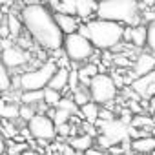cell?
<instances>
[{"label": "cell", "mask_w": 155, "mask_h": 155, "mask_svg": "<svg viewBox=\"0 0 155 155\" xmlns=\"http://www.w3.org/2000/svg\"><path fill=\"white\" fill-rule=\"evenodd\" d=\"M151 51H155V18L151 22H148V44H146Z\"/></svg>", "instance_id": "obj_30"}, {"label": "cell", "mask_w": 155, "mask_h": 155, "mask_svg": "<svg viewBox=\"0 0 155 155\" xmlns=\"http://www.w3.org/2000/svg\"><path fill=\"white\" fill-rule=\"evenodd\" d=\"M79 84H81V77H79V71L77 69H73V71H69V90L71 91H75L77 88H79Z\"/></svg>", "instance_id": "obj_33"}, {"label": "cell", "mask_w": 155, "mask_h": 155, "mask_svg": "<svg viewBox=\"0 0 155 155\" xmlns=\"http://www.w3.org/2000/svg\"><path fill=\"white\" fill-rule=\"evenodd\" d=\"M99 2L95 0H77V17L81 18H90L93 13H97Z\"/></svg>", "instance_id": "obj_16"}, {"label": "cell", "mask_w": 155, "mask_h": 155, "mask_svg": "<svg viewBox=\"0 0 155 155\" xmlns=\"http://www.w3.org/2000/svg\"><path fill=\"white\" fill-rule=\"evenodd\" d=\"M8 4H9V0H2V6L4 8H8Z\"/></svg>", "instance_id": "obj_41"}, {"label": "cell", "mask_w": 155, "mask_h": 155, "mask_svg": "<svg viewBox=\"0 0 155 155\" xmlns=\"http://www.w3.org/2000/svg\"><path fill=\"white\" fill-rule=\"evenodd\" d=\"M68 84H69V71H68V68H58L57 71H55V75L51 77V81H49V88H55V90H58V91H64L66 88H68Z\"/></svg>", "instance_id": "obj_14"}, {"label": "cell", "mask_w": 155, "mask_h": 155, "mask_svg": "<svg viewBox=\"0 0 155 155\" xmlns=\"http://www.w3.org/2000/svg\"><path fill=\"white\" fill-rule=\"evenodd\" d=\"M37 113H38L37 111V106H33V104H22L20 106V119L26 120V122H29Z\"/></svg>", "instance_id": "obj_26"}, {"label": "cell", "mask_w": 155, "mask_h": 155, "mask_svg": "<svg viewBox=\"0 0 155 155\" xmlns=\"http://www.w3.org/2000/svg\"><path fill=\"white\" fill-rule=\"evenodd\" d=\"M69 146H73V150H77V151H86L88 148L93 146V137L88 135V133H84L82 137L71 139V140H69Z\"/></svg>", "instance_id": "obj_21"}, {"label": "cell", "mask_w": 155, "mask_h": 155, "mask_svg": "<svg viewBox=\"0 0 155 155\" xmlns=\"http://www.w3.org/2000/svg\"><path fill=\"white\" fill-rule=\"evenodd\" d=\"M71 111H68V110H62V108H57V111H55V115H53V120H55V124L58 126V124H64V122H68L69 119H71Z\"/></svg>", "instance_id": "obj_29"}, {"label": "cell", "mask_w": 155, "mask_h": 155, "mask_svg": "<svg viewBox=\"0 0 155 155\" xmlns=\"http://www.w3.org/2000/svg\"><path fill=\"white\" fill-rule=\"evenodd\" d=\"M48 6H49V9H53V11H58L60 0H48Z\"/></svg>", "instance_id": "obj_37"}, {"label": "cell", "mask_w": 155, "mask_h": 155, "mask_svg": "<svg viewBox=\"0 0 155 155\" xmlns=\"http://www.w3.org/2000/svg\"><path fill=\"white\" fill-rule=\"evenodd\" d=\"M57 69H58V68H57V64H55L53 60L44 62V64H42L40 68H37V69L24 71L18 79H17V84L20 86L22 91H26V90H44V88L49 84L51 77L55 75Z\"/></svg>", "instance_id": "obj_4"}, {"label": "cell", "mask_w": 155, "mask_h": 155, "mask_svg": "<svg viewBox=\"0 0 155 155\" xmlns=\"http://www.w3.org/2000/svg\"><path fill=\"white\" fill-rule=\"evenodd\" d=\"M57 133H58L60 137H68V135L73 133V128H71L68 122H64V124H58V126H57Z\"/></svg>", "instance_id": "obj_34"}, {"label": "cell", "mask_w": 155, "mask_h": 155, "mask_svg": "<svg viewBox=\"0 0 155 155\" xmlns=\"http://www.w3.org/2000/svg\"><path fill=\"white\" fill-rule=\"evenodd\" d=\"M84 153H86V155H108V153H106V151H104L102 148L99 150V148H93V146H91V148H88V150H86Z\"/></svg>", "instance_id": "obj_36"}, {"label": "cell", "mask_w": 155, "mask_h": 155, "mask_svg": "<svg viewBox=\"0 0 155 155\" xmlns=\"http://www.w3.org/2000/svg\"><path fill=\"white\" fill-rule=\"evenodd\" d=\"M131 150L137 151V153H153L155 151V139L150 137V135L139 137L131 142Z\"/></svg>", "instance_id": "obj_15"}, {"label": "cell", "mask_w": 155, "mask_h": 155, "mask_svg": "<svg viewBox=\"0 0 155 155\" xmlns=\"http://www.w3.org/2000/svg\"><path fill=\"white\" fill-rule=\"evenodd\" d=\"M31 55L28 53V49L20 48L18 44H13L9 48H4V53H2V62L9 68V69H17V68H22L29 62Z\"/></svg>", "instance_id": "obj_9"}, {"label": "cell", "mask_w": 155, "mask_h": 155, "mask_svg": "<svg viewBox=\"0 0 155 155\" xmlns=\"http://www.w3.org/2000/svg\"><path fill=\"white\" fill-rule=\"evenodd\" d=\"M73 155H86V153H84V151H77V150H75V153H73Z\"/></svg>", "instance_id": "obj_42"}, {"label": "cell", "mask_w": 155, "mask_h": 155, "mask_svg": "<svg viewBox=\"0 0 155 155\" xmlns=\"http://www.w3.org/2000/svg\"><path fill=\"white\" fill-rule=\"evenodd\" d=\"M151 124H153V120H151L150 117H144V115H135V117H133V122H131V126H135V128L151 126Z\"/></svg>", "instance_id": "obj_32"}, {"label": "cell", "mask_w": 155, "mask_h": 155, "mask_svg": "<svg viewBox=\"0 0 155 155\" xmlns=\"http://www.w3.org/2000/svg\"><path fill=\"white\" fill-rule=\"evenodd\" d=\"M99 119H101V120H113V119H115V113H113L111 110H108V108H102L101 113H99Z\"/></svg>", "instance_id": "obj_35"}, {"label": "cell", "mask_w": 155, "mask_h": 155, "mask_svg": "<svg viewBox=\"0 0 155 155\" xmlns=\"http://www.w3.org/2000/svg\"><path fill=\"white\" fill-rule=\"evenodd\" d=\"M40 2H42V4H48V0H40Z\"/></svg>", "instance_id": "obj_43"}, {"label": "cell", "mask_w": 155, "mask_h": 155, "mask_svg": "<svg viewBox=\"0 0 155 155\" xmlns=\"http://www.w3.org/2000/svg\"><path fill=\"white\" fill-rule=\"evenodd\" d=\"M81 117L88 122H97L99 120V113H101V108H99V102L95 101H90L88 104L81 106Z\"/></svg>", "instance_id": "obj_17"}, {"label": "cell", "mask_w": 155, "mask_h": 155, "mask_svg": "<svg viewBox=\"0 0 155 155\" xmlns=\"http://www.w3.org/2000/svg\"><path fill=\"white\" fill-rule=\"evenodd\" d=\"M99 75V66L93 62H88L86 66H82L79 69V77H81V86H90L93 77Z\"/></svg>", "instance_id": "obj_18"}, {"label": "cell", "mask_w": 155, "mask_h": 155, "mask_svg": "<svg viewBox=\"0 0 155 155\" xmlns=\"http://www.w3.org/2000/svg\"><path fill=\"white\" fill-rule=\"evenodd\" d=\"M150 110L155 113V97H151V99H150Z\"/></svg>", "instance_id": "obj_39"}, {"label": "cell", "mask_w": 155, "mask_h": 155, "mask_svg": "<svg viewBox=\"0 0 155 155\" xmlns=\"http://www.w3.org/2000/svg\"><path fill=\"white\" fill-rule=\"evenodd\" d=\"M73 101L79 104V106H84V104H88L90 101H93V99H91V91L79 86V88L73 91Z\"/></svg>", "instance_id": "obj_24"}, {"label": "cell", "mask_w": 155, "mask_h": 155, "mask_svg": "<svg viewBox=\"0 0 155 155\" xmlns=\"http://www.w3.org/2000/svg\"><path fill=\"white\" fill-rule=\"evenodd\" d=\"M128 108H130L131 111H137V113L140 111V106H139V104H137L135 101H130V104H128Z\"/></svg>", "instance_id": "obj_38"}, {"label": "cell", "mask_w": 155, "mask_h": 155, "mask_svg": "<svg viewBox=\"0 0 155 155\" xmlns=\"http://www.w3.org/2000/svg\"><path fill=\"white\" fill-rule=\"evenodd\" d=\"M9 68L6 64H2V68H0V90L2 91H8L11 88V77H9Z\"/></svg>", "instance_id": "obj_25"}, {"label": "cell", "mask_w": 155, "mask_h": 155, "mask_svg": "<svg viewBox=\"0 0 155 155\" xmlns=\"http://www.w3.org/2000/svg\"><path fill=\"white\" fill-rule=\"evenodd\" d=\"M151 71H155V57H153L151 53H140V55L135 58L131 79L135 81L137 77H142V75L151 73Z\"/></svg>", "instance_id": "obj_12"}, {"label": "cell", "mask_w": 155, "mask_h": 155, "mask_svg": "<svg viewBox=\"0 0 155 155\" xmlns=\"http://www.w3.org/2000/svg\"><path fill=\"white\" fill-rule=\"evenodd\" d=\"M2 117L15 122L17 119H20V108L17 104H11V102L4 101V104H2Z\"/></svg>", "instance_id": "obj_23"}, {"label": "cell", "mask_w": 155, "mask_h": 155, "mask_svg": "<svg viewBox=\"0 0 155 155\" xmlns=\"http://www.w3.org/2000/svg\"><path fill=\"white\" fill-rule=\"evenodd\" d=\"M95 124L99 126L101 133L111 137L115 142H124L130 137V124L122 122L120 119H113V120H101L99 119Z\"/></svg>", "instance_id": "obj_8"}, {"label": "cell", "mask_w": 155, "mask_h": 155, "mask_svg": "<svg viewBox=\"0 0 155 155\" xmlns=\"http://www.w3.org/2000/svg\"><path fill=\"white\" fill-rule=\"evenodd\" d=\"M131 90L140 99H151V97H155V71L146 73L142 77H137V79L131 82Z\"/></svg>", "instance_id": "obj_10"}, {"label": "cell", "mask_w": 155, "mask_h": 155, "mask_svg": "<svg viewBox=\"0 0 155 155\" xmlns=\"http://www.w3.org/2000/svg\"><path fill=\"white\" fill-rule=\"evenodd\" d=\"M57 108L68 110V111H71V113H77V111H81V106L77 104L73 99H69V97H62V101L58 102V106H57Z\"/></svg>", "instance_id": "obj_27"}, {"label": "cell", "mask_w": 155, "mask_h": 155, "mask_svg": "<svg viewBox=\"0 0 155 155\" xmlns=\"http://www.w3.org/2000/svg\"><path fill=\"white\" fill-rule=\"evenodd\" d=\"M117 84L113 81V77L106 75V73H99L93 77V81L90 84V91H91V99L99 104H108L117 97Z\"/></svg>", "instance_id": "obj_6"}, {"label": "cell", "mask_w": 155, "mask_h": 155, "mask_svg": "<svg viewBox=\"0 0 155 155\" xmlns=\"http://www.w3.org/2000/svg\"><path fill=\"white\" fill-rule=\"evenodd\" d=\"M124 40L131 42L137 48H142L148 44V26L139 24V26H126L124 29Z\"/></svg>", "instance_id": "obj_11"}, {"label": "cell", "mask_w": 155, "mask_h": 155, "mask_svg": "<svg viewBox=\"0 0 155 155\" xmlns=\"http://www.w3.org/2000/svg\"><path fill=\"white\" fill-rule=\"evenodd\" d=\"M6 20H8V26H9V31H11V38H18L20 33H22V28H24V22H22V17L20 15H15V13H8L6 15Z\"/></svg>", "instance_id": "obj_19"}, {"label": "cell", "mask_w": 155, "mask_h": 155, "mask_svg": "<svg viewBox=\"0 0 155 155\" xmlns=\"http://www.w3.org/2000/svg\"><path fill=\"white\" fill-rule=\"evenodd\" d=\"M20 17L28 35L44 49L57 51L64 48L66 35L62 33L55 15L48 8V4H24L20 9Z\"/></svg>", "instance_id": "obj_1"}, {"label": "cell", "mask_w": 155, "mask_h": 155, "mask_svg": "<svg viewBox=\"0 0 155 155\" xmlns=\"http://www.w3.org/2000/svg\"><path fill=\"white\" fill-rule=\"evenodd\" d=\"M97 17L117 20L126 26H139L142 22L139 0H101Z\"/></svg>", "instance_id": "obj_3"}, {"label": "cell", "mask_w": 155, "mask_h": 155, "mask_svg": "<svg viewBox=\"0 0 155 155\" xmlns=\"http://www.w3.org/2000/svg\"><path fill=\"white\" fill-rule=\"evenodd\" d=\"M31 133L35 139H44V140H51L57 135V124L55 120L46 115V113H37L29 122H28Z\"/></svg>", "instance_id": "obj_7"}, {"label": "cell", "mask_w": 155, "mask_h": 155, "mask_svg": "<svg viewBox=\"0 0 155 155\" xmlns=\"http://www.w3.org/2000/svg\"><path fill=\"white\" fill-rule=\"evenodd\" d=\"M40 0H24V4H38Z\"/></svg>", "instance_id": "obj_40"}, {"label": "cell", "mask_w": 155, "mask_h": 155, "mask_svg": "<svg viewBox=\"0 0 155 155\" xmlns=\"http://www.w3.org/2000/svg\"><path fill=\"white\" fill-rule=\"evenodd\" d=\"M20 101H22V104L37 106L38 102L44 101V90H26L20 93Z\"/></svg>", "instance_id": "obj_20"}, {"label": "cell", "mask_w": 155, "mask_h": 155, "mask_svg": "<svg viewBox=\"0 0 155 155\" xmlns=\"http://www.w3.org/2000/svg\"><path fill=\"white\" fill-rule=\"evenodd\" d=\"M124 29L126 26H122V22L97 17L93 20L82 22L79 33L88 37L97 49H113L124 40Z\"/></svg>", "instance_id": "obj_2"}, {"label": "cell", "mask_w": 155, "mask_h": 155, "mask_svg": "<svg viewBox=\"0 0 155 155\" xmlns=\"http://www.w3.org/2000/svg\"><path fill=\"white\" fill-rule=\"evenodd\" d=\"M60 101H62V91H58V90H55V88H49V86L44 88V102H46L48 106L57 108Z\"/></svg>", "instance_id": "obj_22"}, {"label": "cell", "mask_w": 155, "mask_h": 155, "mask_svg": "<svg viewBox=\"0 0 155 155\" xmlns=\"http://www.w3.org/2000/svg\"><path fill=\"white\" fill-rule=\"evenodd\" d=\"M93 42L82 33H69L64 38V53L71 62H84L93 55Z\"/></svg>", "instance_id": "obj_5"}, {"label": "cell", "mask_w": 155, "mask_h": 155, "mask_svg": "<svg viewBox=\"0 0 155 155\" xmlns=\"http://www.w3.org/2000/svg\"><path fill=\"white\" fill-rule=\"evenodd\" d=\"M97 144L102 146V150H110V148L115 144V140H113L111 137L104 135V133H99V137H97Z\"/></svg>", "instance_id": "obj_31"}, {"label": "cell", "mask_w": 155, "mask_h": 155, "mask_svg": "<svg viewBox=\"0 0 155 155\" xmlns=\"http://www.w3.org/2000/svg\"><path fill=\"white\" fill-rule=\"evenodd\" d=\"M58 11L68 15H77V0H60Z\"/></svg>", "instance_id": "obj_28"}, {"label": "cell", "mask_w": 155, "mask_h": 155, "mask_svg": "<svg viewBox=\"0 0 155 155\" xmlns=\"http://www.w3.org/2000/svg\"><path fill=\"white\" fill-rule=\"evenodd\" d=\"M55 18H57V22H58V26H60V29H62V33L64 35H69V33H77L79 31V28H81V17H77V15H68V13H60V11H57L55 13Z\"/></svg>", "instance_id": "obj_13"}]
</instances>
